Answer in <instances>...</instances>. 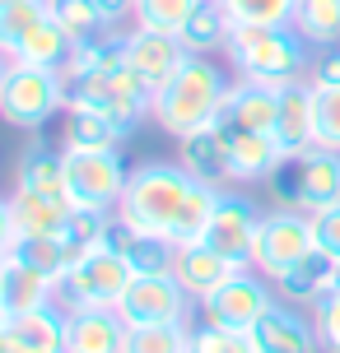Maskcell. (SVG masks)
I'll return each instance as SVG.
<instances>
[{
	"mask_svg": "<svg viewBox=\"0 0 340 353\" xmlns=\"http://www.w3.org/2000/svg\"><path fill=\"white\" fill-rule=\"evenodd\" d=\"M70 103V88H66V70H47V65H23L10 61L5 79H0V117L19 130H37L47 125Z\"/></svg>",
	"mask_w": 340,
	"mask_h": 353,
	"instance_id": "obj_6",
	"label": "cell"
},
{
	"mask_svg": "<svg viewBox=\"0 0 340 353\" xmlns=\"http://www.w3.org/2000/svg\"><path fill=\"white\" fill-rule=\"evenodd\" d=\"M229 33H233V19L224 14V5L219 0H200L196 14L182 23V47L191 56H210V52H224L229 47Z\"/></svg>",
	"mask_w": 340,
	"mask_h": 353,
	"instance_id": "obj_25",
	"label": "cell"
},
{
	"mask_svg": "<svg viewBox=\"0 0 340 353\" xmlns=\"http://www.w3.org/2000/svg\"><path fill=\"white\" fill-rule=\"evenodd\" d=\"M312 88H340V47H326L322 61L312 65V79H308Z\"/></svg>",
	"mask_w": 340,
	"mask_h": 353,
	"instance_id": "obj_41",
	"label": "cell"
},
{
	"mask_svg": "<svg viewBox=\"0 0 340 353\" xmlns=\"http://www.w3.org/2000/svg\"><path fill=\"white\" fill-rule=\"evenodd\" d=\"M252 344H256V353H317L322 349L312 321L299 316L294 302H275L266 316L252 325Z\"/></svg>",
	"mask_w": 340,
	"mask_h": 353,
	"instance_id": "obj_14",
	"label": "cell"
},
{
	"mask_svg": "<svg viewBox=\"0 0 340 353\" xmlns=\"http://www.w3.org/2000/svg\"><path fill=\"white\" fill-rule=\"evenodd\" d=\"M229 61L243 79L256 84H294L308 70V42L294 33V23H261V28H233L229 33Z\"/></svg>",
	"mask_w": 340,
	"mask_h": 353,
	"instance_id": "obj_3",
	"label": "cell"
},
{
	"mask_svg": "<svg viewBox=\"0 0 340 353\" xmlns=\"http://www.w3.org/2000/svg\"><path fill=\"white\" fill-rule=\"evenodd\" d=\"M294 33L308 47H336L340 42V0H299L294 5Z\"/></svg>",
	"mask_w": 340,
	"mask_h": 353,
	"instance_id": "obj_29",
	"label": "cell"
},
{
	"mask_svg": "<svg viewBox=\"0 0 340 353\" xmlns=\"http://www.w3.org/2000/svg\"><path fill=\"white\" fill-rule=\"evenodd\" d=\"M275 140H280L285 154H303V149H312V84H308V79L280 84Z\"/></svg>",
	"mask_w": 340,
	"mask_h": 353,
	"instance_id": "obj_23",
	"label": "cell"
},
{
	"mask_svg": "<svg viewBox=\"0 0 340 353\" xmlns=\"http://www.w3.org/2000/svg\"><path fill=\"white\" fill-rule=\"evenodd\" d=\"M224 98H229V79L219 74V65H210L205 56H187L182 70L163 88H154L149 117H154L173 140H182V135H191L200 125H215Z\"/></svg>",
	"mask_w": 340,
	"mask_h": 353,
	"instance_id": "obj_2",
	"label": "cell"
},
{
	"mask_svg": "<svg viewBox=\"0 0 340 353\" xmlns=\"http://www.w3.org/2000/svg\"><path fill=\"white\" fill-rule=\"evenodd\" d=\"M10 256L23 261V265H33L37 274H47L52 283H61V279H66V270H70V251H66L61 237H15Z\"/></svg>",
	"mask_w": 340,
	"mask_h": 353,
	"instance_id": "obj_30",
	"label": "cell"
},
{
	"mask_svg": "<svg viewBox=\"0 0 340 353\" xmlns=\"http://www.w3.org/2000/svg\"><path fill=\"white\" fill-rule=\"evenodd\" d=\"M126 321L112 307H75L66 312V353H122Z\"/></svg>",
	"mask_w": 340,
	"mask_h": 353,
	"instance_id": "obj_15",
	"label": "cell"
},
{
	"mask_svg": "<svg viewBox=\"0 0 340 353\" xmlns=\"http://www.w3.org/2000/svg\"><path fill=\"white\" fill-rule=\"evenodd\" d=\"M187 353H256V344H252V330H224V325L205 321L191 330Z\"/></svg>",
	"mask_w": 340,
	"mask_h": 353,
	"instance_id": "obj_38",
	"label": "cell"
},
{
	"mask_svg": "<svg viewBox=\"0 0 340 353\" xmlns=\"http://www.w3.org/2000/svg\"><path fill=\"white\" fill-rule=\"evenodd\" d=\"M10 5H15V0H0V10H10Z\"/></svg>",
	"mask_w": 340,
	"mask_h": 353,
	"instance_id": "obj_46",
	"label": "cell"
},
{
	"mask_svg": "<svg viewBox=\"0 0 340 353\" xmlns=\"http://www.w3.org/2000/svg\"><path fill=\"white\" fill-rule=\"evenodd\" d=\"M336 283H340V261L331 251L312 247L308 256H299V261L275 279V288H280V298L294 302V307H312V302L322 298V293H331Z\"/></svg>",
	"mask_w": 340,
	"mask_h": 353,
	"instance_id": "obj_17",
	"label": "cell"
},
{
	"mask_svg": "<svg viewBox=\"0 0 340 353\" xmlns=\"http://www.w3.org/2000/svg\"><path fill=\"white\" fill-rule=\"evenodd\" d=\"M5 321H10V316L0 312V353H10V344H5Z\"/></svg>",
	"mask_w": 340,
	"mask_h": 353,
	"instance_id": "obj_44",
	"label": "cell"
},
{
	"mask_svg": "<svg viewBox=\"0 0 340 353\" xmlns=\"http://www.w3.org/2000/svg\"><path fill=\"white\" fill-rule=\"evenodd\" d=\"M270 200L280 210H331L340 205V154L336 149H303V154H285L266 176Z\"/></svg>",
	"mask_w": 340,
	"mask_h": 353,
	"instance_id": "obj_4",
	"label": "cell"
},
{
	"mask_svg": "<svg viewBox=\"0 0 340 353\" xmlns=\"http://www.w3.org/2000/svg\"><path fill=\"white\" fill-rule=\"evenodd\" d=\"M47 19V0H15L10 10H0V56H10L23 47V37L33 33L37 23Z\"/></svg>",
	"mask_w": 340,
	"mask_h": 353,
	"instance_id": "obj_33",
	"label": "cell"
},
{
	"mask_svg": "<svg viewBox=\"0 0 340 353\" xmlns=\"http://www.w3.org/2000/svg\"><path fill=\"white\" fill-rule=\"evenodd\" d=\"M66 88H70V103L66 107H89V112H103L117 130L135 135V125L149 117L154 107V88L144 84L131 65H117V70H98V74H66Z\"/></svg>",
	"mask_w": 340,
	"mask_h": 353,
	"instance_id": "obj_5",
	"label": "cell"
},
{
	"mask_svg": "<svg viewBox=\"0 0 340 353\" xmlns=\"http://www.w3.org/2000/svg\"><path fill=\"white\" fill-rule=\"evenodd\" d=\"M70 52H75L70 33L47 14L33 33L23 37V47L15 52V61H23V65H47V70H66V65H70Z\"/></svg>",
	"mask_w": 340,
	"mask_h": 353,
	"instance_id": "obj_26",
	"label": "cell"
},
{
	"mask_svg": "<svg viewBox=\"0 0 340 353\" xmlns=\"http://www.w3.org/2000/svg\"><path fill=\"white\" fill-rule=\"evenodd\" d=\"M19 186L23 191H66V149L28 144L19 159Z\"/></svg>",
	"mask_w": 340,
	"mask_h": 353,
	"instance_id": "obj_27",
	"label": "cell"
},
{
	"mask_svg": "<svg viewBox=\"0 0 340 353\" xmlns=\"http://www.w3.org/2000/svg\"><path fill=\"white\" fill-rule=\"evenodd\" d=\"M187 47H182L178 33H159V28H131L126 33V65L140 74L149 88H163L173 74L182 70V61H187Z\"/></svg>",
	"mask_w": 340,
	"mask_h": 353,
	"instance_id": "obj_13",
	"label": "cell"
},
{
	"mask_svg": "<svg viewBox=\"0 0 340 353\" xmlns=\"http://www.w3.org/2000/svg\"><path fill=\"white\" fill-rule=\"evenodd\" d=\"M10 205H15L19 237H61L66 223H70V214H75L70 191H23L19 186L10 195Z\"/></svg>",
	"mask_w": 340,
	"mask_h": 353,
	"instance_id": "obj_16",
	"label": "cell"
},
{
	"mask_svg": "<svg viewBox=\"0 0 340 353\" xmlns=\"http://www.w3.org/2000/svg\"><path fill=\"white\" fill-rule=\"evenodd\" d=\"M261 219L266 214L252 205L247 195L238 191H224L215 205V219H210V228H205V247H215L233 270H252V251H256V232H261Z\"/></svg>",
	"mask_w": 340,
	"mask_h": 353,
	"instance_id": "obj_12",
	"label": "cell"
},
{
	"mask_svg": "<svg viewBox=\"0 0 340 353\" xmlns=\"http://www.w3.org/2000/svg\"><path fill=\"white\" fill-rule=\"evenodd\" d=\"M131 279H135V270L126 265L122 251L98 247L66 270V279L56 283V307L61 312H75V307H117V298L126 293Z\"/></svg>",
	"mask_w": 340,
	"mask_h": 353,
	"instance_id": "obj_7",
	"label": "cell"
},
{
	"mask_svg": "<svg viewBox=\"0 0 340 353\" xmlns=\"http://www.w3.org/2000/svg\"><path fill=\"white\" fill-rule=\"evenodd\" d=\"M5 344H10V353H66V312L52 302L28 316H10Z\"/></svg>",
	"mask_w": 340,
	"mask_h": 353,
	"instance_id": "obj_19",
	"label": "cell"
},
{
	"mask_svg": "<svg viewBox=\"0 0 340 353\" xmlns=\"http://www.w3.org/2000/svg\"><path fill=\"white\" fill-rule=\"evenodd\" d=\"M219 195H224L219 186L196 181L182 163H140L126 176L117 214L140 232L168 237L173 247H191L210 228Z\"/></svg>",
	"mask_w": 340,
	"mask_h": 353,
	"instance_id": "obj_1",
	"label": "cell"
},
{
	"mask_svg": "<svg viewBox=\"0 0 340 353\" xmlns=\"http://www.w3.org/2000/svg\"><path fill=\"white\" fill-rule=\"evenodd\" d=\"M122 130L103 117V112H89V107H66V135H61V149H117Z\"/></svg>",
	"mask_w": 340,
	"mask_h": 353,
	"instance_id": "obj_28",
	"label": "cell"
},
{
	"mask_svg": "<svg viewBox=\"0 0 340 353\" xmlns=\"http://www.w3.org/2000/svg\"><path fill=\"white\" fill-rule=\"evenodd\" d=\"M233 28H261V23H294L299 0H219Z\"/></svg>",
	"mask_w": 340,
	"mask_h": 353,
	"instance_id": "obj_35",
	"label": "cell"
},
{
	"mask_svg": "<svg viewBox=\"0 0 340 353\" xmlns=\"http://www.w3.org/2000/svg\"><path fill=\"white\" fill-rule=\"evenodd\" d=\"M47 14L70 33L75 47L89 42V37H98V33H108V19L98 10V0H47Z\"/></svg>",
	"mask_w": 340,
	"mask_h": 353,
	"instance_id": "obj_32",
	"label": "cell"
},
{
	"mask_svg": "<svg viewBox=\"0 0 340 353\" xmlns=\"http://www.w3.org/2000/svg\"><path fill=\"white\" fill-rule=\"evenodd\" d=\"M200 0H135V23L159 28V33H182V23L196 14Z\"/></svg>",
	"mask_w": 340,
	"mask_h": 353,
	"instance_id": "obj_36",
	"label": "cell"
},
{
	"mask_svg": "<svg viewBox=\"0 0 340 353\" xmlns=\"http://www.w3.org/2000/svg\"><path fill=\"white\" fill-rule=\"evenodd\" d=\"M191 293L182 288L178 274H135L117 298V316L126 325H168V321H187Z\"/></svg>",
	"mask_w": 340,
	"mask_h": 353,
	"instance_id": "obj_10",
	"label": "cell"
},
{
	"mask_svg": "<svg viewBox=\"0 0 340 353\" xmlns=\"http://www.w3.org/2000/svg\"><path fill=\"white\" fill-rule=\"evenodd\" d=\"M312 330L326 353H340V283L312 302Z\"/></svg>",
	"mask_w": 340,
	"mask_h": 353,
	"instance_id": "obj_39",
	"label": "cell"
},
{
	"mask_svg": "<svg viewBox=\"0 0 340 353\" xmlns=\"http://www.w3.org/2000/svg\"><path fill=\"white\" fill-rule=\"evenodd\" d=\"M98 10H103V19H108V28H117L122 19L135 14V0H98Z\"/></svg>",
	"mask_w": 340,
	"mask_h": 353,
	"instance_id": "obj_43",
	"label": "cell"
},
{
	"mask_svg": "<svg viewBox=\"0 0 340 353\" xmlns=\"http://www.w3.org/2000/svg\"><path fill=\"white\" fill-rule=\"evenodd\" d=\"M275 112H280V88L256 84V79H238V84H229V98L219 107V125L275 135Z\"/></svg>",
	"mask_w": 340,
	"mask_h": 353,
	"instance_id": "obj_18",
	"label": "cell"
},
{
	"mask_svg": "<svg viewBox=\"0 0 340 353\" xmlns=\"http://www.w3.org/2000/svg\"><path fill=\"white\" fill-rule=\"evenodd\" d=\"M219 130H224V140H229L233 181H266L270 168L285 159L280 140H275V135H266V130H238V125H219Z\"/></svg>",
	"mask_w": 340,
	"mask_h": 353,
	"instance_id": "obj_20",
	"label": "cell"
},
{
	"mask_svg": "<svg viewBox=\"0 0 340 353\" xmlns=\"http://www.w3.org/2000/svg\"><path fill=\"white\" fill-rule=\"evenodd\" d=\"M270 307H275V298H270L266 274L256 279L252 270H238V274H229L219 283L215 293L200 298V316L210 325H224V330H252Z\"/></svg>",
	"mask_w": 340,
	"mask_h": 353,
	"instance_id": "obj_11",
	"label": "cell"
},
{
	"mask_svg": "<svg viewBox=\"0 0 340 353\" xmlns=\"http://www.w3.org/2000/svg\"><path fill=\"white\" fill-rule=\"evenodd\" d=\"M5 65H10V56H0V79H5Z\"/></svg>",
	"mask_w": 340,
	"mask_h": 353,
	"instance_id": "obj_45",
	"label": "cell"
},
{
	"mask_svg": "<svg viewBox=\"0 0 340 353\" xmlns=\"http://www.w3.org/2000/svg\"><path fill=\"white\" fill-rule=\"evenodd\" d=\"M178 149H182V168L196 176V181H205V186H224V181H233L229 140H224L219 125H200V130H191V135H182Z\"/></svg>",
	"mask_w": 340,
	"mask_h": 353,
	"instance_id": "obj_21",
	"label": "cell"
},
{
	"mask_svg": "<svg viewBox=\"0 0 340 353\" xmlns=\"http://www.w3.org/2000/svg\"><path fill=\"white\" fill-rule=\"evenodd\" d=\"M317 247L312 242V214L303 210H275L261 219V232H256V251H252V270L266 274L270 283L285 274L289 265L308 256Z\"/></svg>",
	"mask_w": 340,
	"mask_h": 353,
	"instance_id": "obj_9",
	"label": "cell"
},
{
	"mask_svg": "<svg viewBox=\"0 0 340 353\" xmlns=\"http://www.w3.org/2000/svg\"><path fill=\"white\" fill-rule=\"evenodd\" d=\"M173 274L182 279V288L191 293V298H205V293H215L219 283L238 274L215 247H205V242H191V247H178V265H173Z\"/></svg>",
	"mask_w": 340,
	"mask_h": 353,
	"instance_id": "obj_24",
	"label": "cell"
},
{
	"mask_svg": "<svg viewBox=\"0 0 340 353\" xmlns=\"http://www.w3.org/2000/svg\"><path fill=\"white\" fill-rule=\"evenodd\" d=\"M56 302V283L47 274H37L33 265L5 256V279H0V312L5 316H28L37 307Z\"/></svg>",
	"mask_w": 340,
	"mask_h": 353,
	"instance_id": "obj_22",
	"label": "cell"
},
{
	"mask_svg": "<svg viewBox=\"0 0 340 353\" xmlns=\"http://www.w3.org/2000/svg\"><path fill=\"white\" fill-rule=\"evenodd\" d=\"M126 163L117 149H66V191L75 210H103L112 214L126 191Z\"/></svg>",
	"mask_w": 340,
	"mask_h": 353,
	"instance_id": "obj_8",
	"label": "cell"
},
{
	"mask_svg": "<svg viewBox=\"0 0 340 353\" xmlns=\"http://www.w3.org/2000/svg\"><path fill=\"white\" fill-rule=\"evenodd\" d=\"M312 144L340 154V88H312Z\"/></svg>",
	"mask_w": 340,
	"mask_h": 353,
	"instance_id": "obj_37",
	"label": "cell"
},
{
	"mask_svg": "<svg viewBox=\"0 0 340 353\" xmlns=\"http://www.w3.org/2000/svg\"><path fill=\"white\" fill-rule=\"evenodd\" d=\"M191 344V325L187 321H168V325H126L122 353H187Z\"/></svg>",
	"mask_w": 340,
	"mask_h": 353,
	"instance_id": "obj_31",
	"label": "cell"
},
{
	"mask_svg": "<svg viewBox=\"0 0 340 353\" xmlns=\"http://www.w3.org/2000/svg\"><path fill=\"white\" fill-rule=\"evenodd\" d=\"M312 242H317L322 251H331V256L340 261V205L312 214Z\"/></svg>",
	"mask_w": 340,
	"mask_h": 353,
	"instance_id": "obj_40",
	"label": "cell"
},
{
	"mask_svg": "<svg viewBox=\"0 0 340 353\" xmlns=\"http://www.w3.org/2000/svg\"><path fill=\"white\" fill-rule=\"evenodd\" d=\"M0 279H5V256H0Z\"/></svg>",
	"mask_w": 340,
	"mask_h": 353,
	"instance_id": "obj_47",
	"label": "cell"
},
{
	"mask_svg": "<svg viewBox=\"0 0 340 353\" xmlns=\"http://www.w3.org/2000/svg\"><path fill=\"white\" fill-rule=\"evenodd\" d=\"M19 237V223H15V205H10V195H0V256H10Z\"/></svg>",
	"mask_w": 340,
	"mask_h": 353,
	"instance_id": "obj_42",
	"label": "cell"
},
{
	"mask_svg": "<svg viewBox=\"0 0 340 353\" xmlns=\"http://www.w3.org/2000/svg\"><path fill=\"white\" fill-rule=\"evenodd\" d=\"M108 219L112 214H103V210H75L70 214V223H66V232H61V242H66V251H70V265L79 261V256H89V251L103 247Z\"/></svg>",
	"mask_w": 340,
	"mask_h": 353,
	"instance_id": "obj_34",
	"label": "cell"
}]
</instances>
